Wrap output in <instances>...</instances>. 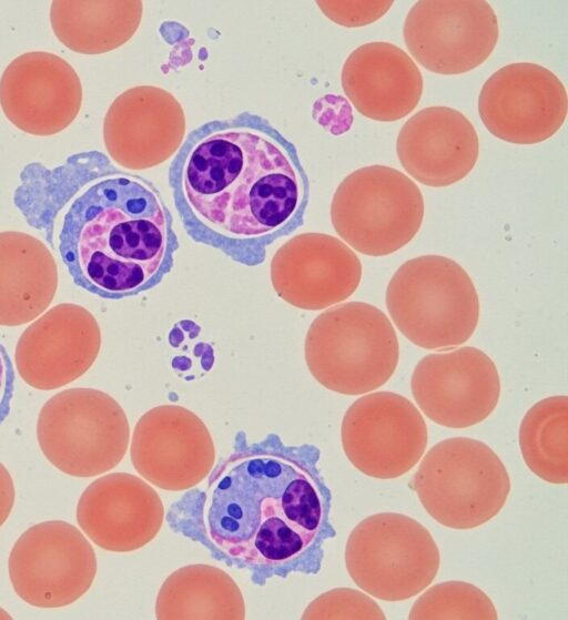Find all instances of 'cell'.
I'll return each mask as SVG.
<instances>
[{
    "mask_svg": "<svg viewBox=\"0 0 568 620\" xmlns=\"http://www.w3.org/2000/svg\"><path fill=\"white\" fill-rule=\"evenodd\" d=\"M394 1H316L321 11L333 22L347 27H363L377 21L393 6Z\"/></svg>",
    "mask_w": 568,
    "mask_h": 620,
    "instance_id": "cell-29",
    "label": "cell"
},
{
    "mask_svg": "<svg viewBox=\"0 0 568 620\" xmlns=\"http://www.w3.org/2000/svg\"><path fill=\"white\" fill-rule=\"evenodd\" d=\"M175 247L171 215L155 186L121 172L88 186L69 206L60 233L73 281L108 298L156 284Z\"/></svg>",
    "mask_w": 568,
    "mask_h": 620,
    "instance_id": "cell-2",
    "label": "cell"
},
{
    "mask_svg": "<svg viewBox=\"0 0 568 620\" xmlns=\"http://www.w3.org/2000/svg\"><path fill=\"white\" fill-rule=\"evenodd\" d=\"M16 500L13 479L9 470L0 463V527L9 518Z\"/></svg>",
    "mask_w": 568,
    "mask_h": 620,
    "instance_id": "cell-31",
    "label": "cell"
},
{
    "mask_svg": "<svg viewBox=\"0 0 568 620\" xmlns=\"http://www.w3.org/2000/svg\"><path fill=\"white\" fill-rule=\"evenodd\" d=\"M396 152L405 171L422 184L448 186L474 169L479 141L471 122L448 106H429L402 126Z\"/></svg>",
    "mask_w": 568,
    "mask_h": 620,
    "instance_id": "cell-21",
    "label": "cell"
},
{
    "mask_svg": "<svg viewBox=\"0 0 568 620\" xmlns=\"http://www.w3.org/2000/svg\"><path fill=\"white\" fill-rule=\"evenodd\" d=\"M386 306L399 332L426 349L466 343L477 327L480 308L467 272L440 255L402 264L387 285Z\"/></svg>",
    "mask_w": 568,
    "mask_h": 620,
    "instance_id": "cell-5",
    "label": "cell"
},
{
    "mask_svg": "<svg viewBox=\"0 0 568 620\" xmlns=\"http://www.w3.org/2000/svg\"><path fill=\"white\" fill-rule=\"evenodd\" d=\"M100 348L95 317L83 306L64 303L50 308L21 334L14 362L26 384L51 390L84 375Z\"/></svg>",
    "mask_w": 568,
    "mask_h": 620,
    "instance_id": "cell-16",
    "label": "cell"
},
{
    "mask_svg": "<svg viewBox=\"0 0 568 620\" xmlns=\"http://www.w3.org/2000/svg\"><path fill=\"white\" fill-rule=\"evenodd\" d=\"M130 453L138 474L168 491L195 487L215 461L206 425L179 405H161L143 414L134 427Z\"/></svg>",
    "mask_w": 568,
    "mask_h": 620,
    "instance_id": "cell-14",
    "label": "cell"
},
{
    "mask_svg": "<svg viewBox=\"0 0 568 620\" xmlns=\"http://www.w3.org/2000/svg\"><path fill=\"white\" fill-rule=\"evenodd\" d=\"M13 370L4 348L0 344V420L7 415L12 393Z\"/></svg>",
    "mask_w": 568,
    "mask_h": 620,
    "instance_id": "cell-30",
    "label": "cell"
},
{
    "mask_svg": "<svg viewBox=\"0 0 568 620\" xmlns=\"http://www.w3.org/2000/svg\"><path fill=\"white\" fill-rule=\"evenodd\" d=\"M424 199L400 171L371 165L348 174L337 186L331 220L338 236L369 256L389 255L409 243L420 228Z\"/></svg>",
    "mask_w": 568,
    "mask_h": 620,
    "instance_id": "cell-8",
    "label": "cell"
},
{
    "mask_svg": "<svg viewBox=\"0 0 568 620\" xmlns=\"http://www.w3.org/2000/svg\"><path fill=\"white\" fill-rule=\"evenodd\" d=\"M490 598L465 581H445L427 589L413 604L410 620H496Z\"/></svg>",
    "mask_w": 568,
    "mask_h": 620,
    "instance_id": "cell-27",
    "label": "cell"
},
{
    "mask_svg": "<svg viewBox=\"0 0 568 620\" xmlns=\"http://www.w3.org/2000/svg\"><path fill=\"white\" fill-rule=\"evenodd\" d=\"M272 286L287 304L306 311L331 307L358 287L362 264L344 242L323 233L293 236L275 252Z\"/></svg>",
    "mask_w": 568,
    "mask_h": 620,
    "instance_id": "cell-18",
    "label": "cell"
},
{
    "mask_svg": "<svg viewBox=\"0 0 568 620\" xmlns=\"http://www.w3.org/2000/svg\"><path fill=\"white\" fill-rule=\"evenodd\" d=\"M159 620H243V594L224 570L205 563L189 565L162 583L156 601Z\"/></svg>",
    "mask_w": 568,
    "mask_h": 620,
    "instance_id": "cell-25",
    "label": "cell"
},
{
    "mask_svg": "<svg viewBox=\"0 0 568 620\" xmlns=\"http://www.w3.org/2000/svg\"><path fill=\"white\" fill-rule=\"evenodd\" d=\"M57 289V263L44 243L22 232L0 233V325L32 322Z\"/></svg>",
    "mask_w": 568,
    "mask_h": 620,
    "instance_id": "cell-23",
    "label": "cell"
},
{
    "mask_svg": "<svg viewBox=\"0 0 568 620\" xmlns=\"http://www.w3.org/2000/svg\"><path fill=\"white\" fill-rule=\"evenodd\" d=\"M185 128L184 111L172 93L154 85H139L121 93L109 106L103 141L118 165L145 170L178 152Z\"/></svg>",
    "mask_w": 568,
    "mask_h": 620,
    "instance_id": "cell-19",
    "label": "cell"
},
{
    "mask_svg": "<svg viewBox=\"0 0 568 620\" xmlns=\"http://www.w3.org/2000/svg\"><path fill=\"white\" fill-rule=\"evenodd\" d=\"M82 104V85L73 67L43 51L13 59L0 79V105L19 130L39 136L68 128Z\"/></svg>",
    "mask_w": 568,
    "mask_h": 620,
    "instance_id": "cell-17",
    "label": "cell"
},
{
    "mask_svg": "<svg viewBox=\"0 0 568 620\" xmlns=\"http://www.w3.org/2000/svg\"><path fill=\"white\" fill-rule=\"evenodd\" d=\"M8 570L14 592L38 608L65 607L81 598L97 573L93 547L62 520L37 524L14 542Z\"/></svg>",
    "mask_w": 568,
    "mask_h": 620,
    "instance_id": "cell-10",
    "label": "cell"
},
{
    "mask_svg": "<svg viewBox=\"0 0 568 620\" xmlns=\"http://www.w3.org/2000/svg\"><path fill=\"white\" fill-rule=\"evenodd\" d=\"M496 13L484 0H420L403 35L413 58L438 74H462L484 63L498 41Z\"/></svg>",
    "mask_w": 568,
    "mask_h": 620,
    "instance_id": "cell-12",
    "label": "cell"
},
{
    "mask_svg": "<svg viewBox=\"0 0 568 620\" xmlns=\"http://www.w3.org/2000/svg\"><path fill=\"white\" fill-rule=\"evenodd\" d=\"M345 565L352 580L372 597L403 601L435 579L440 555L426 527L397 512L363 519L349 533Z\"/></svg>",
    "mask_w": 568,
    "mask_h": 620,
    "instance_id": "cell-9",
    "label": "cell"
},
{
    "mask_svg": "<svg viewBox=\"0 0 568 620\" xmlns=\"http://www.w3.org/2000/svg\"><path fill=\"white\" fill-rule=\"evenodd\" d=\"M142 12L143 3L136 0H57L50 6V23L68 49L101 54L133 37Z\"/></svg>",
    "mask_w": 568,
    "mask_h": 620,
    "instance_id": "cell-24",
    "label": "cell"
},
{
    "mask_svg": "<svg viewBox=\"0 0 568 620\" xmlns=\"http://www.w3.org/2000/svg\"><path fill=\"white\" fill-rule=\"evenodd\" d=\"M204 497L206 537L224 555L250 565L298 558L317 537L324 517L312 474L272 453L230 456L212 475Z\"/></svg>",
    "mask_w": 568,
    "mask_h": 620,
    "instance_id": "cell-3",
    "label": "cell"
},
{
    "mask_svg": "<svg viewBox=\"0 0 568 620\" xmlns=\"http://www.w3.org/2000/svg\"><path fill=\"white\" fill-rule=\"evenodd\" d=\"M342 88L364 116L392 122L408 115L423 93V77L413 59L389 42L356 48L342 69Z\"/></svg>",
    "mask_w": 568,
    "mask_h": 620,
    "instance_id": "cell-22",
    "label": "cell"
},
{
    "mask_svg": "<svg viewBox=\"0 0 568 620\" xmlns=\"http://www.w3.org/2000/svg\"><path fill=\"white\" fill-rule=\"evenodd\" d=\"M568 111L566 89L550 70L518 62L494 72L478 98V113L496 138L515 144H536L551 138Z\"/></svg>",
    "mask_w": 568,
    "mask_h": 620,
    "instance_id": "cell-13",
    "label": "cell"
},
{
    "mask_svg": "<svg viewBox=\"0 0 568 620\" xmlns=\"http://www.w3.org/2000/svg\"><path fill=\"white\" fill-rule=\"evenodd\" d=\"M519 447L528 468L542 480L568 481V397L551 396L536 403L519 427Z\"/></svg>",
    "mask_w": 568,
    "mask_h": 620,
    "instance_id": "cell-26",
    "label": "cell"
},
{
    "mask_svg": "<svg viewBox=\"0 0 568 620\" xmlns=\"http://www.w3.org/2000/svg\"><path fill=\"white\" fill-rule=\"evenodd\" d=\"M410 388L430 420L448 428H467L495 410L500 378L483 350L460 347L423 357L414 368Z\"/></svg>",
    "mask_w": 568,
    "mask_h": 620,
    "instance_id": "cell-15",
    "label": "cell"
},
{
    "mask_svg": "<svg viewBox=\"0 0 568 620\" xmlns=\"http://www.w3.org/2000/svg\"><path fill=\"white\" fill-rule=\"evenodd\" d=\"M37 438L45 458L73 477H94L118 466L129 446L130 426L120 404L94 388H70L41 408Z\"/></svg>",
    "mask_w": 568,
    "mask_h": 620,
    "instance_id": "cell-7",
    "label": "cell"
},
{
    "mask_svg": "<svg viewBox=\"0 0 568 620\" xmlns=\"http://www.w3.org/2000/svg\"><path fill=\"white\" fill-rule=\"evenodd\" d=\"M302 619H386L381 607L367 594L355 589L338 588L314 599L305 609Z\"/></svg>",
    "mask_w": 568,
    "mask_h": 620,
    "instance_id": "cell-28",
    "label": "cell"
},
{
    "mask_svg": "<svg viewBox=\"0 0 568 620\" xmlns=\"http://www.w3.org/2000/svg\"><path fill=\"white\" fill-rule=\"evenodd\" d=\"M164 507L143 479L126 472L104 475L80 496L77 521L98 547L130 552L148 545L160 531Z\"/></svg>",
    "mask_w": 568,
    "mask_h": 620,
    "instance_id": "cell-20",
    "label": "cell"
},
{
    "mask_svg": "<svg viewBox=\"0 0 568 620\" xmlns=\"http://www.w3.org/2000/svg\"><path fill=\"white\" fill-rule=\"evenodd\" d=\"M9 618H10V616L4 610H2L0 608V619H9Z\"/></svg>",
    "mask_w": 568,
    "mask_h": 620,
    "instance_id": "cell-32",
    "label": "cell"
},
{
    "mask_svg": "<svg viewBox=\"0 0 568 620\" xmlns=\"http://www.w3.org/2000/svg\"><path fill=\"white\" fill-rule=\"evenodd\" d=\"M341 439L351 464L366 476L393 479L422 458L428 443L426 423L406 397L377 392L355 400L346 410Z\"/></svg>",
    "mask_w": 568,
    "mask_h": 620,
    "instance_id": "cell-11",
    "label": "cell"
},
{
    "mask_svg": "<svg viewBox=\"0 0 568 620\" xmlns=\"http://www.w3.org/2000/svg\"><path fill=\"white\" fill-rule=\"evenodd\" d=\"M312 376L325 388L362 395L386 384L399 357L395 329L377 307L351 302L320 314L304 346Z\"/></svg>",
    "mask_w": 568,
    "mask_h": 620,
    "instance_id": "cell-4",
    "label": "cell"
},
{
    "mask_svg": "<svg viewBox=\"0 0 568 620\" xmlns=\"http://www.w3.org/2000/svg\"><path fill=\"white\" fill-rule=\"evenodd\" d=\"M410 486L433 519L465 530L499 514L510 492V478L500 458L485 443L455 437L427 451Z\"/></svg>",
    "mask_w": 568,
    "mask_h": 620,
    "instance_id": "cell-6",
    "label": "cell"
},
{
    "mask_svg": "<svg viewBox=\"0 0 568 620\" xmlns=\"http://www.w3.org/2000/svg\"><path fill=\"white\" fill-rule=\"evenodd\" d=\"M187 234L247 265L302 223L306 176L293 142L265 118L242 112L192 130L170 167Z\"/></svg>",
    "mask_w": 568,
    "mask_h": 620,
    "instance_id": "cell-1",
    "label": "cell"
}]
</instances>
